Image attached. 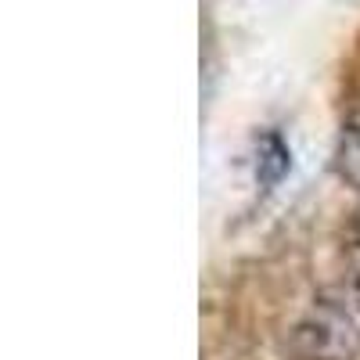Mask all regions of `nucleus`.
Segmentation results:
<instances>
[{
    "instance_id": "1",
    "label": "nucleus",
    "mask_w": 360,
    "mask_h": 360,
    "mask_svg": "<svg viewBox=\"0 0 360 360\" xmlns=\"http://www.w3.org/2000/svg\"><path fill=\"white\" fill-rule=\"evenodd\" d=\"M295 360H360V285L314 299L288 335Z\"/></svg>"
},
{
    "instance_id": "2",
    "label": "nucleus",
    "mask_w": 360,
    "mask_h": 360,
    "mask_svg": "<svg viewBox=\"0 0 360 360\" xmlns=\"http://www.w3.org/2000/svg\"><path fill=\"white\" fill-rule=\"evenodd\" d=\"M339 173L349 180L353 188H360V112L346 123L342 141H339Z\"/></svg>"
},
{
    "instance_id": "3",
    "label": "nucleus",
    "mask_w": 360,
    "mask_h": 360,
    "mask_svg": "<svg viewBox=\"0 0 360 360\" xmlns=\"http://www.w3.org/2000/svg\"><path fill=\"white\" fill-rule=\"evenodd\" d=\"M356 252H360V227H356Z\"/></svg>"
}]
</instances>
